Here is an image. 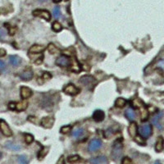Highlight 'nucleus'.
<instances>
[{
  "mask_svg": "<svg viewBox=\"0 0 164 164\" xmlns=\"http://www.w3.org/2000/svg\"><path fill=\"white\" fill-rule=\"evenodd\" d=\"M122 140L121 139H117V140H115L114 144L112 145V159H118L122 154Z\"/></svg>",
  "mask_w": 164,
  "mask_h": 164,
  "instance_id": "f257e3e1",
  "label": "nucleus"
},
{
  "mask_svg": "<svg viewBox=\"0 0 164 164\" xmlns=\"http://www.w3.org/2000/svg\"><path fill=\"white\" fill-rule=\"evenodd\" d=\"M79 81L81 82L83 86L87 87L90 90H92L97 84L95 78L91 76H84L79 80Z\"/></svg>",
  "mask_w": 164,
  "mask_h": 164,
  "instance_id": "f03ea898",
  "label": "nucleus"
},
{
  "mask_svg": "<svg viewBox=\"0 0 164 164\" xmlns=\"http://www.w3.org/2000/svg\"><path fill=\"white\" fill-rule=\"evenodd\" d=\"M56 64L61 67H68L71 65V61L70 57H66L65 55H62L57 58Z\"/></svg>",
  "mask_w": 164,
  "mask_h": 164,
  "instance_id": "7ed1b4c3",
  "label": "nucleus"
},
{
  "mask_svg": "<svg viewBox=\"0 0 164 164\" xmlns=\"http://www.w3.org/2000/svg\"><path fill=\"white\" fill-rule=\"evenodd\" d=\"M139 131L143 138L147 139L152 135V126L150 124H144L142 127H140Z\"/></svg>",
  "mask_w": 164,
  "mask_h": 164,
  "instance_id": "20e7f679",
  "label": "nucleus"
},
{
  "mask_svg": "<svg viewBox=\"0 0 164 164\" xmlns=\"http://www.w3.org/2000/svg\"><path fill=\"white\" fill-rule=\"evenodd\" d=\"M33 15L35 16H40L44 18L45 20L49 21L51 19V14L49 11H46V10H40V9H37L35 10L33 12Z\"/></svg>",
  "mask_w": 164,
  "mask_h": 164,
  "instance_id": "39448f33",
  "label": "nucleus"
},
{
  "mask_svg": "<svg viewBox=\"0 0 164 164\" xmlns=\"http://www.w3.org/2000/svg\"><path fill=\"white\" fill-rule=\"evenodd\" d=\"M101 146H102V141L100 139H95L90 141L88 149L90 152H95L97 151L98 149H99Z\"/></svg>",
  "mask_w": 164,
  "mask_h": 164,
  "instance_id": "423d86ee",
  "label": "nucleus"
},
{
  "mask_svg": "<svg viewBox=\"0 0 164 164\" xmlns=\"http://www.w3.org/2000/svg\"><path fill=\"white\" fill-rule=\"evenodd\" d=\"M0 130L2 131V133L4 134L5 136L10 137L12 135V132L10 129V127H8V125L4 121H1L0 120Z\"/></svg>",
  "mask_w": 164,
  "mask_h": 164,
  "instance_id": "0eeeda50",
  "label": "nucleus"
},
{
  "mask_svg": "<svg viewBox=\"0 0 164 164\" xmlns=\"http://www.w3.org/2000/svg\"><path fill=\"white\" fill-rule=\"evenodd\" d=\"M64 93L66 94H68V95H76V94L80 92V90L78 88H76V86L72 85V84H70V85H67V86H66L65 88H64Z\"/></svg>",
  "mask_w": 164,
  "mask_h": 164,
  "instance_id": "6e6552de",
  "label": "nucleus"
},
{
  "mask_svg": "<svg viewBox=\"0 0 164 164\" xmlns=\"http://www.w3.org/2000/svg\"><path fill=\"white\" fill-rule=\"evenodd\" d=\"M54 124V119L51 117H45L41 120V126L46 129H49L53 127Z\"/></svg>",
  "mask_w": 164,
  "mask_h": 164,
  "instance_id": "1a4fd4ad",
  "label": "nucleus"
},
{
  "mask_svg": "<svg viewBox=\"0 0 164 164\" xmlns=\"http://www.w3.org/2000/svg\"><path fill=\"white\" fill-rule=\"evenodd\" d=\"M32 95V90L26 86H22L20 88V97L23 99L30 98Z\"/></svg>",
  "mask_w": 164,
  "mask_h": 164,
  "instance_id": "9d476101",
  "label": "nucleus"
},
{
  "mask_svg": "<svg viewBox=\"0 0 164 164\" xmlns=\"http://www.w3.org/2000/svg\"><path fill=\"white\" fill-rule=\"evenodd\" d=\"M20 79L22 81H30L33 78V71L31 69H26L20 75Z\"/></svg>",
  "mask_w": 164,
  "mask_h": 164,
  "instance_id": "9b49d317",
  "label": "nucleus"
},
{
  "mask_svg": "<svg viewBox=\"0 0 164 164\" xmlns=\"http://www.w3.org/2000/svg\"><path fill=\"white\" fill-rule=\"evenodd\" d=\"M90 164H107V159L105 156H98L90 160Z\"/></svg>",
  "mask_w": 164,
  "mask_h": 164,
  "instance_id": "f8f14e48",
  "label": "nucleus"
},
{
  "mask_svg": "<svg viewBox=\"0 0 164 164\" xmlns=\"http://www.w3.org/2000/svg\"><path fill=\"white\" fill-rule=\"evenodd\" d=\"M104 117H105L104 112L102 110H99V109L94 111V112L93 113V119L96 122H100L103 121Z\"/></svg>",
  "mask_w": 164,
  "mask_h": 164,
  "instance_id": "ddd939ff",
  "label": "nucleus"
},
{
  "mask_svg": "<svg viewBox=\"0 0 164 164\" xmlns=\"http://www.w3.org/2000/svg\"><path fill=\"white\" fill-rule=\"evenodd\" d=\"M128 131H129V134L131 135L132 138H135V136L137 135V132H138V127H137V124L135 122H131L128 128Z\"/></svg>",
  "mask_w": 164,
  "mask_h": 164,
  "instance_id": "4468645a",
  "label": "nucleus"
},
{
  "mask_svg": "<svg viewBox=\"0 0 164 164\" xmlns=\"http://www.w3.org/2000/svg\"><path fill=\"white\" fill-rule=\"evenodd\" d=\"M45 49V48L44 46H42V45H35L30 48V49H29V53H35V54H36V53H42Z\"/></svg>",
  "mask_w": 164,
  "mask_h": 164,
  "instance_id": "2eb2a0df",
  "label": "nucleus"
},
{
  "mask_svg": "<svg viewBox=\"0 0 164 164\" xmlns=\"http://www.w3.org/2000/svg\"><path fill=\"white\" fill-rule=\"evenodd\" d=\"M139 112H140V119L142 122L146 121L148 117V112L147 108L145 107L142 106L139 107Z\"/></svg>",
  "mask_w": 164,
  "mask_h": 164,
  "instance_id": "dca6fc26",
  "label": "nucleus"
},
{
  "mask_svg": "<svg viewBox=\"0 0 164 164\" xmlns=\"http://www.w3.org/2000/svg\"><path fill=\"white\" fill-rule=\"evenodd\" d=\"M164 148V139L162 136H160L159 138L158 139L157 142L155 144V150L157 152H161L163 151Z\"/></svg>",
  "mask_w": 164,
  "mask_h": 164,
  "instance_id": "f3484780",
  "label": "nucleus"
},
{
  "mask_svg": "<svg viewBox=\"0 0 164 164\" xmlns=\"http://www.w3.org/2000/svg\"><path fill=\"white\" fill-rule=\"evenodd\" d=\"M9 62L13 66H18L21 62V59L18 56H11L9 57Z\"/></svg>",
  "mask_w": 164,
  "mask_h": 164,
  "instance_id": "a211bd4d",
  "label": "nucleus"
},
{
  "mask_svg": "<svg viewBox=\"0 0 164 164\" xmlns=\"http://www.w3.org/2000/svg\"><path fill=\"white\" fill-rule=\"evenodd\" d=\"M125 115H126L127 118L129 121H131V122H133L135 119V111L133 110V108H128V109H127L126 112H125Z\"/></svg>",
  "mask_w": 164,
  "mask_h": 164,
  "instance_id": "6ab92c4d",
  "label": "nucleus"
},
{
  "mask_svg": "<svg viewBox=\"0 0 164 164\" xmlns=\"http://www.w3.org/2000/svg\"><path fill=\"white\" fill-rule=\"evenodd\" d=\"M27 107H28V102L26 101H22V102L16 103L15 109H16L17 111H24L27 108Z\"/></svg>",
  "mask_w": 164,
  "mask_h": 164,
  "instance_id": "aec40b11",
  "label": "nucleus"
},
{
  "mask_svg": "<svg viewBox=\"0 0 164 164\" xmlns=\"http://www.w3.org/2000/svg\"><path fill=\"white\" fill-rule=\"evenodd\" d=\"M5 146L9 148V149H11V150H14V151H18V150H20V147L19 145H17L16 144L12 143V142H7L6 144H5Z\"/></svg>",
  "mask_w": 164,
  "mask_h": 164,
  "instance_id": "412c9836",
  "label": "nucleus"
},
{
  "mask_svg": "<svg viewBox=\"0 0 164 164\" xmlns=\"http://www.w3.org/2000/svg\"><path fill=\"white\" fill-rule=\"evenodd\" d=\"M127 104V100L123 98H118L115 101V106L117 107H123Z\"/></svg>",
  "mask_w": 164,
  "mask_h": 164,
  "instance_id": "4be33fe9",
  "label": "nucleus"
},
{
  "mask_svg": "<svg viewBox=\"0 0 164 164\" xmlns=\"http://www.w3.org/2000/svg\"><path fill=\"white\" fill-rule=\"evenodd\" d=\"M48 51L51 54H57V53H59V49H57L53 44H49V46H48Z\"/></svg>",
  "mask_w": 164,
  "mask_h": 164,
  "instance_id": "5701e85b",
  "label": "nucleus"
},
{
  "mask_svg": "<svg viewBox=\"0 0 164 164\" xmlns=\"http://www.w3.org/2000/svg\"><path fill=\"white\" fill-rule=\"evenodd\" d=\"M163 112H160L159 114H158V115H156V116H154L153 117V119H152V122H153V123L155 125L156 127H159V125H158V123H159V121H160V119L162 118V117H163Z\"/></svg>",
  "mask_w": 164,
  "mask_h": 164,
  "instance_id": "b1692460",
  "label": "nucleus"
},
{
  "mask_svg": "<svg viewBox=\"0 0 164 164\" xmlns=\"http://www.w3.org/2000/svg\"><path fill=\"white\" fill-rule=\"evenodd\" d=\"M83 133H84V130L81 129V128H79V129L75 130L72 132L71 135H72V137H74V138H79V137H81L83 135Z\"/></svg>",
  "mask_w": 164,
  "mask_h": 164,
  "instance_id": "393cba45",
  "label": "nucleus"
},
{
  "mask_svg": "<svg viewBox=\"0 0 164 164\" xmlns=\"http://www.w3.org/2000/svg\"><path fill=\"white\" fill-rule=\"evenodd\" d=\"M52 29H53L54 31H56V32H58V31H60L62 29V25L59 23V22H57V21H54L52 25Z\"/></svg>",
  "mask_w": 164,
  "mask_h": 164,
  "instance_id": "a878e982",
  "label": "nucleus"
},
{
  "mask_svg": "<svg viewBox=\"0 0 164 164\" xmlns=\"http://www.w3.org/2000/svg\"><path fill=\"white\" fill-rule=\"evenodd\" d=\"M79 160H80V157L78 155H71L67 158V161L69 163H76V162H77Z\"/></svg>",
  "mask_w": 164,
  "mask_h": 164,
  "instance_id": "bb28decb",
  "label": "nucleus"
},
{
  "mask_svg": "<svg viewBox=\"0 0 164 164\" xmlns=\"http://www.w3.org/2000/svg\"><path fill=\"white\" fill-rule=\"evenodd\" d=\"M25 143L28 144H31L34 141V137H33L32 135H30V134H26V135H25Z\"/></svg>",
  "mask_w": 164,
  "mask_h": 164,
  "instance_id": "cd10ccee",
  "label": "nucleus"
},
{
  "mask_svg": "<svg viewBox=\"0 0 164 164\" xmlns=\"http://www.w3.org/2000/svg\"><path fill=\"white\" fill-rule=\"evenodd\" d=\"M132 105L134 106V107H136V108H139L140 107H142L144 105L143 102H141L139 99L136 98L135 100H133V102H132Z\"/></svg>",
  "mask_w": 164,
  "mask_h": 164,
  "instance_id": "c85d7f7f",
  "label": "nucleus"
},
{
  "mask_svg": "<svg viewBox=\"0 0 164 164\" xmlns=\"http://www.w3.org/2000/svg\"><path fill=\"white\" fill-rule=\"evenodd\" d=\"M71 130V127H70V126H64V127H62L61 128V130H60V132L62 133V134H67V133H69L70 131Z\"/></svg>",
  "mask_w": 164,
  "mask_h": 164,
  "instance_id": "c756f323",
  "label": "nucleus"
},
{
  "mask_svg": "<svg viewBox=\"0 0 164 164\" xmlns=\"http://www.w3.org/2000/svg\"><path fill=\"white\" fill-rule=\"evenodd\" d=\"M18 163L20 164H27L28 163V160L25 156H19L18 157Z\"/></svg>",
  "mask_w": 164,
  "mask_h": 164,
  "instance_id": "7c9ffc66",
  "label": "nucleus"
},
{
  "mask_svg": "<svg viewBox=\"0 0 164 164\" xmlns=\"http://www.w3.org/2000/svg\"><path fill=\"white\" fill-rule=\"evenodd\" d=\"M48 150H49V148H43L40 152V153H39V159L43 158H44V157L47 154Z\"/></svg>",
  "mask_w": 164,
  "mask_h": 164,
  "instance_id": "2f4dec72",
  "label": "nucleus"
},
{
  "mask_svg": "<svg viewBox=\"0 0 164 164\" xmlns=\"http://www.w3.org/2000/svg\"><path fill=\"white\" fill-rule=\"evenodd\" d=\"M135 142H137L138 144H142V145H144L145 144V142H144V140L143 139V137L142 136H135Z\"/></svg>",
  "mask_w": 164,
  "mask_h": 164,
  "instance_id": "473e14b6",
  "label": "nucleus"
},
{
  "mask_svg": "<svg viewBox=\"0 0 164 164\" xmlns=\"http://www.w3.org/2000/svg\"><path fill=\"white\" fill-rule=\"evenodd\" d=\"M6 36H7V33L5 30L0 29V41H5L6 40Z\"/></svg>",
  "mask_w": 164,
  "mask_h": 164,
  "instance_id": "72a5a7b5",
  "label": "nucleus"
},
{
  "mask_svg": "<svg viewBox=\"0 0 164 164\" xmlns=\"http://www.w3.org/2000/svg\"><path fill=\"white\" fill-rule=\"evenodd\" d=\"M53 16L55 18H58L59 16H60V9L58 7H55V8H53Z\"/></svg>",
  "mask_w": 164,
  "mask_h": 164,
  "instance_id": "f704fd0d",
  "label": "nucleus"
},
{
  "mask_svg": "<svg viewBox=\"0 0 164 164\" xmlns=\"http://www.w3.org/2000/svg\"><path fill=\"white\" fill-rule=\"evenodd\" d=\"M122 164H132V161H131V158H124L122 159Z\"/></svg>",
  "mask_w": 164,
  "mask_h": 164,
  "instance_id": "c9c22d12",
  "label": "nucleus"
},
{
  "mask_svg": "<svg viewBox=\"0 0 164 164\" xmlns=\"http://www.w3.org/2000/svg\"><path fill=\"white\" fill-rule=\"evenodd\" d=\"M157 66H158V67H160L161 69H163L164 71V59H163V60H160V61L158 62Z\"/></svg>",
  "mask_w": 164,
  "mask_h": 164,
  "instance_id": "e433bc0d",
  "label": "nucleus"
},
{
  "mask_svg": "<svg viewBox=\"0 0 164 164\" xmlns=\"http://www.w3.org/2000/svg\"><path fill=\"white\" fill-rule=\"evenodd\" d=\"M5 67H6L5 63H4L3 61L0 60V72H3L4 71V69H5Z\"/></svg>",
  "mask_w": 164,
  "mask_h": 164,
  "instance_id": "4c0bfd02",
  "label": "nucleus"
},
{
  "mask_svg": "<svg viewBox=\"0 0 164 164\" xmlns=\"http://www.w3.org/2000/svg\"><path fill=\"white\" fill-rule=\"evenodd\" d=\"M57 164H66L65 160H64V156H62L61 158H59V160L57 161Z\"/></svg>",
  "mask_w": 164,
  "mask_h": 164,
  "instance_id": "58836bf2",
  "label": "nucleus"
},
{
  "mask_svg": "<svg viewBox=\"0 0 164 164\" xmlns=\"http://www.w3.org/2000/svg\"><path fill=\"white\" fill-rule=\"evenodd\" d=\"M51 78V75L49 73H45L43 75V79H45V81H47V80H49Z\"/></svg>",
  "mask_w": 164,
  "mask_h": 164,
  "instance_id": "ea45409f",
  "label": "nucleus"
},
{
  "mask_svg": "<svg viewBox=\"0 0 164 164\" xmlns=\"http://www.w3.org/2000/svg\"><path fill=\"white\" fill-rule=\"evenodd\" d=\"M15 32H16L15 28H9L8 33H9V35H13L15 34Z\"/></svg>",
  "mask_w": 164,
  "mask_h": 164,
  "instance_id": "a19ab883",
  "label": "nucleus"
},
{
  "mask_svg": "<svg viewBox=\"0 0 164 164\" xmlns=\"http://www.w3.org/2000/svg\"><path fill=\"white\" fill-rule=\"evenodd\" d=\"M6 55V51L4 49H0V57H4Z\"/></svg>",
  "mask_w": 164,
  "mask_h": 164,
  "instance_id": "79ce46f5",
  "label": "nucleus"
},
{
  "mask_svg": "<svg viewBox=\"0 0 164 164\" xmlns=\"http://www.w3.org/2000/svg\"><path fill=\"white\" fill-rule=\"evenodd\" d=\"M60 1H61V0H53V2H54V3H59Z\"/></svg>",
  "mask_w": 164,
  "mask_h": 164,
  "instance_id": "37998d69",
  "label": "nucleus"
},
{
  "mask_svg": "<svg viewBox=\"0 0 164 164\" xmlns=\"http://www.w3.org/2000/svg\"><path fill=\"white\" fill-rule=\"evenodd\" d=\"M154 164H160V163H159V162H156Z\"/></svg>",
  "mask_w": 164,
  "mask_h": 164,
  "instance_id": "c03bdc74",
  "label": "nucleus"
},
{
  "mask_svg": "<svg viewBox=\"0 0 164 164\" xmlns=\"http://www.w3.org/2000/svg\"><path fill=\"white\" fill-rule=\"evenodd\" d=\"M0 158H1V153H0Z\"/></svg>",
  "mask_w": 164,
  "mask_h": 164,
  "instance_id": "a18cd8bd",
  "label": "nucleus"
}]
</instances>
